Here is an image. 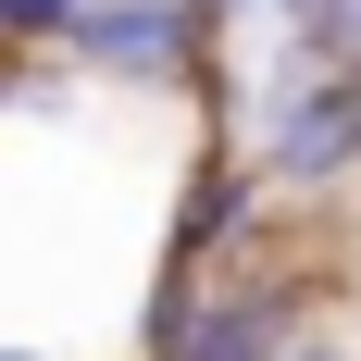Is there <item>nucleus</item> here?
Returning a JSON list of instances; mask_svg holds the SVG:
<instances>
[{"instance_id": "5", "label": "nucleus", "mask_w": 361, "mask_h": 361, "mask_svg": "<svg viewBox=\"0 0 361 361\" xmlns=\"http://www.w3.org/2000/svg\"><path fill=\"white\" fill-rule=\"evenodd\" d=\"M287 50H312L324 75H361V0H299V13H287Z\"/></svg>"}, {"instance_id": "2", "label": "nucleus", "mask_w": 361, "mask_h": 361, "mask_svg": "<svg viewBox=\"0 0 361 361\" xmlns=\"http://www.w3.org/2000/svg\"><path fill=\"white\" fill-rule=\"evenodd\" d=\"M262 187H299V200H324V187L361 175V75H324L312 50L274 63L262 87V149H250Z\"/></svg>"}, {"instance_id": "10", "label": "nucleus", "mask_w": 361, "mask_h": 361, "mask_svg": "<svg viewBox=\"0 0 361 361\" xmlns=\"http://www.w3.org/2000/svg\"><path fill=\"white\" fill-rule=\"evenodd\" d=\"M0 361H50V349H25V336H0Z\"/></svg>"}, {"instance_id": "7", "label": "nucleus", "mask_w": 361, "mask_h": 361, "mask_svg": "<svg viewBox=\"0 0 361 361\" xmlns=\"http://www.w3.org/2000/svg\"><path fill=\"white\" fill-rule=\"evenodd\" d=\"M274 361H361V349H336V336H287Z\"/></svg>"}, {"instance_id": "6", "label": "nucleus", "mask_w": 361, "mask_h": 361, "mask_svg": "<svg viewBox=\"0 0 361 361\" xmlns=\"http://www.w3.org/2000/svg\"><path fill=\"white\" fill-rule=\"evenodd\" d=\"M87 0H0V50H37V37H63Z\"/></svg>"}, {"instance_id": "9", "label": "nucleus", "mask_w": 361, "mask_h": 361, "mask_svg": "<svg viewBox=\"0 0 361 361\" xmlns=\"http://www.w3.org/2000/svg\"><path fill=\"white\" fill-rule=\"evenodd\" d=\"M212 13H299V0H212Z\"/></svg>"}, {"instance_id": "4", "label": "nucleus", "mask_w": 361, "mask_h": 361, "mask_svg": "<svg viewBox=\"0 0 361 361\" xmlns=\"http://www.w3.org/2000/svg\"><path fill=\"white\" fill-rule=\"evenodd\" d=\"M274 349H287V312L250 287H200V312L175 336V361H274Z\"/></svg>"}, {"instance_id": "8", "label": "nucleus", "mask_w": 361, "mask_h": 361, "mask_svg": "<svg viewBox=\"0 0 361 361\" xmlns=\"http://www.w3.org/2000/svg\"><path fill=\"white\" fill-rule=\"evenodd\" d=\"M0 100H25V63H13V50H0Z\"/></svg>"}, {"instance_id": "1", "label": "nucleus", "mask_w": 361, "mask_h": 361, "mask_svg": "<svg viewBox=\"0 0 361 361\" xmlns=\"http://www.w3.org/2000/svg\"><path fill=\"white\" fill-rule=\"evenodd\" d=\"M75 75H112V87H212L224 63V13L212 0H87L63 25Z\"/></svg>"}, {"instance_id": "3", "label": "nucleus", "mask_w": 361, "mask_h": 361, "mask_svg": "<svg viewBox=\"0 0 361 361\" xmlns=\"http://www.w3.org/2000/svg\"><path fill=\"white\" fill-rule=\"evenodd\" d=\"M250 200H262V175L237 162V149H200L187 162V187H175V237H162V274H187V287H212V262L250 237Z\"/></svg>"}]
</instances>
